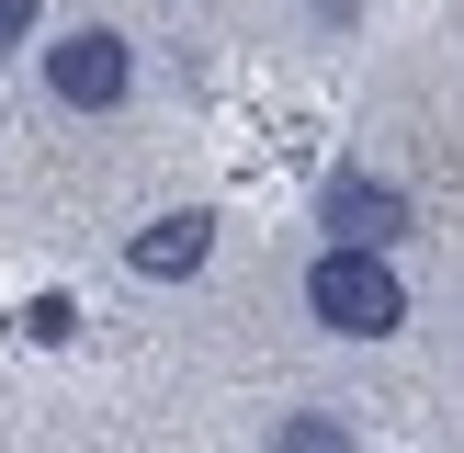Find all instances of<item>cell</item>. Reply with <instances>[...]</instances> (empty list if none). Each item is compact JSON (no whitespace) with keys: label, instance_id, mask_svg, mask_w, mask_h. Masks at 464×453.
Returning a JSON list of instances; mask_svg holds the SVG:
<instances>
[{"label":"cell","instance_id":"1","mask_svg":"<svg viewBox=\"0 0 464 453\" xmlns=\"http://www.w3.org/2000/svg\"><path fill=\"white\" fill-rule=\"evenodd\" d=\"M306 317L329 340H397L408 329V284H397V261H374V249H317L306 261Z\"/></svg>","mask_w":464,"mask_h":453},{"label":"cell","instance_id":"2","mask_svg":"<svg viewBox=\"0 0 464 453\" xmlns=\"http://www.w3.org/2000/svg\"><path fill=\"white\" fill-rule=\"evenodd\" d=\"M317 226H329V249H374V261H397L408 238H420V204H408V181L362 170V159H340L329 193H317Z\"/></svg>","mask_w":464,"mask_h":453},{"label":"cell","instance_id":"3","mask_svg":"<svg viewBox=\"0 0 464 453\" xmlns=\"http://www.w3.org/2000/svg\"><path fill=\"white\" fill-rule=\"evenodd\" d=\"M34 80H45V102H57V113H125V91H136V45L113 34V23H80V34L34 45Z\"/></svg>","mask_w":464,"mask_h":453},{"label":"cell","instance_id":"4","mask_svg":"<svg viewBox=\"0 0 464 453\" xmlns=\"http://www.w3.org/2000/svg\"><path fill=\"white\" fill-rule=\"evenodd\" d=\"M204 261H216V216H204V204H170V216H148L125 238V272H136V284H193Z\"/></svg>","mask_w":464,"mask_h":453},{"label":"cell","instance_id":"5","mask_svg":"<svg viewBox=\"0 0 464 453\" xmlns=\"http://www.w3.org/2000/svg\"><path fill=\"white\" fill-rule=\"evenodd\" d=\"M261 453H362V442H352V419H340V408H284Z\"/></svg>","mask_w":464,"mask_h":453},{"label":"cell","instance_id":"6","mask_svg":"<svg viewBox=\"0 0 464 453\" xmlns=\"http://www.w3.org/2000/svg\"><path fill=\"white\" fill-rule=\"evenodd\" d=\"M12 329L34 340V352H57V340H80V294H57V284H45V294H23V317H12Z\"/></svg>","mask_w":464,"mask_h":453},{"label":"cell","instance_id":"7","mask_svg":"<svg viewBox=\"0 0 464 453\" xmlns=\"http://www.w3.org/2000/svg\"><path fill=\"white\" fill-rule=\"evenodd\" d=\"M34 23H45V0H0V45H34Z\"/></svg>","mask_w":464,"mask_h":453},{"label":"cell","instance_id":"8","mask_svg":"<svg viewBox=\"0 0 464 453\" xmlns=\"http://www.w3.org/2000/svg\"><path fill=\"white\" fill-rule=\"evenodd\" d=\"M306 12H317V23H329V34H340V23H352V12H362V0H306Z\"/></svg>","mask_w":464,"mask_h":453}]
</instances>
